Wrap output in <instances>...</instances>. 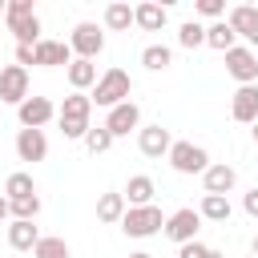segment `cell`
I'll return each instance as SVG.
<instances>
[{
    "instance_id": "cell-1",
    "label": "cell",
    "mask_w": 258,
    "mask_h": 258,
    "mask_svg": "<svg viewBox=\"0 0 258 258\" xmlns=\"http://www.w3.org/2000/svg\"><path fill=\"white\" fill-rule=\"evenodd\" d=\"M93 101L85 97V93H69L64 97V105L56 109V125H60V133L69 137V141H85V133L93 129Z\"/></svg>"
},
{
    "instance_id": "cell-2",
    "label": "cell",
    "mask_w": 258,
    "mask_h": 258,
    "mask_svg": "<svg viewBox=\"0 0 258 258\" xmlns=\"http://www.w3.org/2000/svg\"><path fill=\"white\" fill-rule=\"evenodd\" d=\"M129 93H133V81H129V73L125 69H105L101 77H97V85H93V105H101V109H113V105H121V101H129Z\"/></svg>"
},
{
    "instance_id": "cell-3",
    "label": "cell",
    "mask_w": 258,
    "mask_h": 258,
    "mask_svg": "<svg viewBox=\"0 0 258 258\" xmlns=\"http://www.w3.org/2000/svg\"><path fill=\"white\" fill-rule=\"evenodd\" d=\"M129 238H153V234H161V226H165V214L157 210V206H129L125 214H121V222H117Z\"/></svg>"
},
{
    "instance_id": "cell-4",
    "label": "cell",
    "mask_w": 258,
    "mask_h": 258,
    "mask_svg": "<svg viewBox=\"0 0 258 258\" xmlns=\"http://www.w3.org/2000/svg\"><path fill=\"white\" fill-rule=\"evenodd\" d=\"M69 48H73V56H81V60H97V56L105 52V28L93 24V20L73 24V32H69Z\"/></svg>"
},
{
    "instance_id": "cell-5",
    "label": "cell",
    "mask_w": 258,
    "mask_h": 258,
    "mask_svg": "<svg viewBox=\"0 0 258 258\" xmlns=\"http://www.w3.org/2000/svg\"><path fill=\"white\" fill-rule=\"evenodd\" d=\"M165 157H169L173 173H185V177H194V173H202V169L210 165V153H206L202 145H194V141H173Z\"/></svg>"
},
{
    "instance_id": "cell-6",
    "label": "cell",
    "mask_w": 258,
    "mask_h": 258,
    "mask_svg": "<svg viewBox=\"0 0 258 258\" xmlns=\"http://www.w3.org/2000/svg\"><path fill=\"white\" fill-rule=\"evenodd\" d=\"M226 56V73L238 81V85H258V52L250 44H234L222 52Z\"/></svg>"
},
{
    "instance_id": "cell-7",
    "label": "cell",
    "mask_w": 258,
    "mask_h": 258,
    "mask_svg": "<svg viewBox=\"0 0 258 258\" xmlns=\"http://www.w3.org/2000/svg\"><path fill=\"white\" fill-rule=\"evenodd\" d=\"M198 230H202V214L194 210V206H181V210H173L169 218H165V226H161V234L169 238V242H194L198 238Z\"/></svg>"
},
{
    "instance_id": "cell-8",
    "label": "cell",
    "mask_w": 258,
    "mask_h": 258,
    "mask_svg": "<svg viewBox=\"0 0 258 258\" xmlns=\"http://www.w3.org/2000/svg\"><path fill=\"white\" fill-rule=\"evenodd\" d=\"M226 24L234 28V36H242L254 52H258V4H234L226 12Z\"/></svg>"
},
{
    "instance_id": "cell-9",
    "label": "cell",
    "mask_w": 258,
    "mask_h": 258,
    "mask_svg": "<svg viewBox=\"0 0 258 258\" xmlns=\"http://www.w3.org/2000/svg\"><path fill=\"white\" fill-rule=\"evenodd\" d=\"M16 117H20V129H44L56 117V105L48 97H24L16 105Z\"/></svg>"
},
{
    "instance_id": "cell-10",
    "label": "cell",
    "mask_w": 258,
    "mask_h": 258,
    "mask_svg": "<svg viewBox=\"0 0 258 258\" xmlns=\"http://www.w3.org/2000/svg\"><path fill=\"white\" fill-rule=\"evenodd\" d=\"M24 97H28V69L0 64V101L4 105H20Z\"/></svg>"
},
{
    "instance_id": "cell-11",
    "label": "cell",
    "mask_w": 258,
    "mask_h": 258,
    "mask_svg": "<svg viewBox=\"0 0 258 258\" xmlns=\"http://www.w3.org/2000/svg\"><path fill=\"white\" fill-rule=\"evenodd\" d=\"M105 129L113 133V141H117V137H129L133 129H141V109H137L133 101L113 105V109H109V117H105Z\"/></svg>"
},
{
    "instance_id": "cell-12",
    "label": "cell",
    "mask_w": 258,
    "mask_h": 258,
    "mask_svg": "<svg viewBox=\"0 0 258 258\" xmlns=\"http://www.w3.org/2000/svg\"><path fill=\"white\" fill-rule=\"evenodd\" d=\"M32 56H36L40 69H64V64L73 60V48H69V40H48V36H40V40L32 44Z\"/></svg>"
},
{
    "instance_id": "cell-13",
    "label": "cell",
    "mask_w": 258,
    "mask_h": 258,
    "mask_svg": "<svg viewBox=\"0 0 258 258\" xmlns=\"http://www.w3.org/2000/svg\"><path fill=\"white\" fill-rule=\"evenodd\" d=\"M230 117L238 125H254L258 121V85H238V93L230 97Z\"/></svg>"
},
{
    "instance_id": "cell-14",
    "label": "cell",
    "mask_w": 258,
    "mask_h": 258,
    "mask_svg": "<svg viewBox=\"0 0 258 258\" xmlns=\"http://www.w3.org/2000/svg\"><path fill=\"white\" fill-rule=\"evenodd\" d=\"M4 24L16 36V44H36L40 40V16L36 12H4Z\"/></svg>"
},
{
    "instance_id": "cell-15",
    "label": "cell",
    "mask_w": 258,
    "mask_h": 258,
    "mask_svg": "<svg viewBox=\"0 0 258 258\" xmlns=\"http://www.w3.org/2000/svg\"><path fill=\"white\" fill-rule=\"evenodd\" d=\"M202 185H206V194H230L238 185V169L226 165V161H210L202 169Z\"/></svg>"
},
{
    "instance_id": "cell-16",
    "label": "cell",
    "mask_w": 258,
    "mask_h": 258,
    "mask_svg": "<svg viewBox=\"0 0 258 258\" xmlns=\"http://www.w3.org/2000/svg\"><path fill=\"white\" fill-rule=\"evenodd\" d=\"M169 145H173L169 129H161V125H141V129H137V149H141L145 157H165Z\"/></svg>"
},
{
    "instance_id": "cell-17",
    "label": "cell",
    "mask_w": 258,
    "mask_h": 258,
    "mask_svg": "<svg viewBox=\"0 0 258 258\" xmlns=\"http://www.w3.org/2000/svg\"><path fill=\"white\" fill-rule=\"evenodd\" d=\"M16 157H20V161H44V157H48V137H44V129H20V133H16Z\"/></svg>"
},
{
    "instance_id": "cell-18",
    "label": "cell",
    "mask_w": 258,
    "mask_h": 258,
    "mask_svg": "<svg viewBox=\"0 0 258 258\" xmlns=\"http://www.w3.org/2000/svg\"><path fill=\"white\" fill-rule=\"evenodd\" d=\"M125 206H153V198H157V185H153V177L149 173H133L129 181H125Z\"/></svg>"
},
{
    "instance_id": "cell-19",
    "label": "cell",
    "mask_w": 258,
    "mask_h": 258,
    "mask_svg": "<svg viewBox=\"0 0 258 258\" xmlns=\"http://www.w3.org/2000/svg\"><path fill=\"white\" fill-rule=\"evenodd\" d=\"M198 214H202V222H218V226H226V222H230V214H234L230 194H202Z\"/></svg>"
},
{
    "instance_id": "cell-20",
    "label": "cell",
    "mask_w": 258,
    "mask_h": 258,
    "mask_svg": "<svg viewBox=\"0 0 258 258\" xmlns=\"http://www.w3.org/2000/svg\"><path fill=\"white\" fill-rule=\"evenodd\" d=\"M165 8L161 4H153V0H141V4H133V24L141 28V32H161L165 28Z\"/></svg>"
},
{
    "instance_id": "cell-21",
    "label": "cell",
    "mask_w": 258,
    "mask_h": 258,
    "mask_svg": "<svg viewBox=\"0 0 258 258\" xmlns=\"http://www.w3.org/2000/svg\"><path fill=\"white\" fill-rule=\"evenodd\" d=\"M64 77H69L73 93H85V89H93V85H97V64H93V60H81V56H73V60L64 64Z\"/></svg>"
},
{
    "instance_id": "cell-22",
    "label": "cell",
    "mask_w": 258,
    "mask_h": 258,
    "mask_svg": "<svg viewBox=\"0 0 258 258\" xmlns=\"http://www.w3.org/2000/svg\"><path fill=\"white\" fill-rule=\"evenodd\" d=\"M36 242H40L36 222H24V218H12V222H8V246H12V250H32Z\"/></svg>"
},
{
    "instance_id": "cell-23",
    "label": "cell",
    "mask_w": 258,
    "mask_h": 258,
    "mask_svg": "<svg viewBox=\"0 0 258 258\" xmlns=\"http://www.w3.org/2000/svg\"><path fill=\"white\" fill-rule=\"evenodd\" d=\"M129 206H125V194L121 189H109V194H101L97 198V222H121V214H125Z\"/></svg>"
},
{
    "instance_id": "cell-24",
    "label": "cell",
    "mask_w": 258,
    "mask_h": 258,
    "mask_svg": "<svg viewBox=\"0 0 258 258\" xmlns=\"http://www.w3.org/2000/svg\"><path fill=\"white\" fill-rule=\"evenodd\" d=\"M206 44H210L214 52H226V48H234V44H238V36H234V28L226 24V16L206 24Z\"/></svg>"
},
{
    "instance_id": "cell-25",
    "label": "cell",
    "mask_w": 258,
    "mask_h": 258,
    "mask_svg": "<svg viewBox=\"0 0 258 258\" xmlns=\"http://www.w3.org/2000/svg\"><path fill=\"white\" fill-rule=\"evenodd\" d=\"M105 28H109V32H129V28H133V8H129V0H113V4L105 8Z\"/></svg>"
},
{
    "instance_id": "cell-26",
    "label": "cell",
    "mask_w": 258,
    "mask_h": 258,
    "mask_svg": "<svg viewBox=\"0 0 258 258\" xmlns=\"http://www.w3.org/2000/svg\"><path fill=\"white\" fill-rule=\"evenodd\" d=\"M141 64H145L149 73H165V69L173 64V48H169V44H145V48H141Z\"/></svg>"
},
{
    "instance_id": "cell-27",
    "label": "cell",
    "mask_w": 258,
    "mask_h": 258,
    "mask_svg": "<svg viewBox=\"0 0 258 258\" xmlns=\"http://www.w3.org/2000/svg\"><path fill=\"white\" fill-rule=\"evenodd\" d=\"M32 258H73L69 242L56 238V234H40V242L32 246Z\"/></svg>"
},
{
    "instance_id": "cell-28",
    "label": "cell",
    "mask_w": 258,
    "mask_h": 258,
    "mask_svg": "<svg viewBox=\"0 0 258 258\" xmlns=\"http://www.w3.org/2000/svg\"><path fill=\"white\" fill-rule=\"evenodd\" d=\"M28 194H36V181H32V173H24V169L8 173V181H4V198L12 202V198H28Z\"/></svg>"
},
{
    "instance_id": "cell-29",
    "label": "cell",
    "mask_w": 258,
    "mask_h": 258,
    "mask_svg": "<svg viewBox=\"0 0 258 258\" xmlns=\"http://www.w3.org/2000/svg\"><path fill=\"white\" fill-rule=\"evenodd\" d=\"M177 44H181V48H202V44H206V24L185 20V24L177 28Z\"/></svg>"
},
{
    "instance_id": "cell-30",
    "label": "cell",
    "mask_w": 258,
    "mask_h": 258,
    "mask_svg": "<svg viewBox=\"0 0 258 258\" xmlns=\"http://www.w3.org/2000/svg\"><path fill=\"white\" fill-rule=\"evenodd\" d=\"M8 210H12V218L36 222V214H40V198H36V194H28V198H12V202H8Z\"/></svg>"
},
{
    "instance_id": "cell-31",
    "label": "cell",
    "mask_w": 258,
    "mask_h": 258,
    "mask_svg": "<svg viewBox=\"0 0 258 258\" xmlns=\"http://www.w3.org/2000/svg\"><path fill=\"white\" fill-rule=\"evenodd\" d=\"M85 149H89V153H105V149H113V133H109L105 125L89 129V133H85Z\"/></svg>"
},
{
    "instance_id": "cell-32",
    "label": "cell",
    "mask_w": 258,
    "mask_h": 258,
    "mask_svg": "<svg viewBox=\"0 0 258 258\" xmlns=\"http://www.w3.org/2000/svg\"><path fill=\"white\" fill-rule=\"evenodd\" d=\"M177 258H226V254L194 238V242H181V246H177Z\"/></svg>"
},
{
    "instance_id": "cell-33",
    "label": "cell",
    "mask_w": 258,
    "mask_h": 258,
    "mask_svg": "<svg viewBox=\"0 0 258 258\" xmlns=\"http://www.w3.org/2000/svg\"><path fill=\"white\" fill-rule=\"evenodd\" d=\"M194 12L210 16V20H222L226 16V0H194Z\"/></svg>"
},
{
    "instance_id": "cell-34",
    "label": "cell",
    "mask_w": 258,
    "mask_h": 258,
    "mask_svg": "<svg viewBox=\"0 0 258 258\" xmlns=\"http://www.w3.org/2000/svg\"><path fill=\"white\" fill-rule=\"evenodd\" d=\"M16 64H20V69L36 64V56H32V44H16Z\"/></svg>"
},
{
    "instance_id": "cell-35",
    "label": "cell",
    "mask_w": 258,
    "mask_h": 258,
    "mask_svg": "<svg viewBox=\"0 0 258 258\" xmlns=\"http://www.w3.org/2000/svg\"><path fill=\"white\" fill-rule=\"evenodd\" d=\"M242 210H246L250 218H258V185H254V189H250V194L242 198Z\"/></svg>"
},
{
    "instance_id": "cell-36",
    "label": "cell",
    "mask_w": 258,
    "mask_h": 258,
    "mask_svg": "<svg viewBox=\"0 0 258 258\" xmlns=\"http://www.w3.org/2000/svg\"><path fill=\"white\" fill-rule=\"evenodd\" d=\"M4 12H36V0H8Z\"/></svg>"
},
{
    "instance_id": "cell-37",
    "label": "cell",
    "mask_w": 258,
    "mask_h": 258,
    "mask_svg": "<svg viewBox=\"0 0 258 258\" xmlns=\"http://www.w3.org/2000/svg\"><path fill=\"white\" fill-rule=\"evenodd\" d=\"M0 222H12V210H8V198L0 194Z\"/></svg>"
},
{
    "instance_id": "cell-38",
    "label": "cell",
    "mask_w": 258,
    "mask_h": 258,
    "mask_svg": "<svg viewBox=\"0 0 258 258\" xmlns=\"http://www.w3.org/2000/svg\"><path fill=\"white\" fill-rule=\"evenodd\" d=\"M153 4H161V8L169 12V8H173V4H181V0H153Z\"/></svg>"
},
{
    "instance_id": "cell-39",
    "label": "cell",
    "mask_w": 258,
    "mask_h": 258,
    "mask_svg": "<svg viewBox=\"0 0 258 258\" xmlns=\"http://www.w3.org/2000/svg\"><path fill=\"white\" fill-rule=\"evenodd\" d=\"M129 258H153V254H149V250H133Z\"/></svg>"
},
{
    "instance_id": "cell-40",
    "label": "cell",
    "mask_w": 258,
    "mask_h": 258,
    "mask_svg": "<svg viewBox=\"0 0 258 258\" xmlns=\"http://www.w3.org/2000/svg\"><path fill=\"white\" fill-rule=\"evenodd\" d=\"M250 254H254V258H258V234H254V246H250Z\"/></svg>"
},
{
    "instance_id": "cell-41",
    "label": "cell",
    "mask_w": 258,
    "mask_h": 258,
    "mask_svg": "<svg viewBox=\"0 0 258 258\" xmlns=\"http://www.w3.org/2000/svg\"><path fill=\"white\" fill-rule=\"evenodd\" d=\"M250 129H254V145H258V121H254V125H250Z\"/></svg>"
},
{
    "instance_id": "cell-42",
    "label": "cell",
    "mask_w": 258,
    "mask_h": 258,
    "mask_svg": "<svg viewBox=\"0 0 258 258\" xmlns=\"http://www.w3.org/2000/svg\"><path fill=\"white\" fill-rule=\"evenodd\" d=\"M4 8H8V0H0V16H4Z\"/></svg>"
},
{
    "instance_id": "cell-43",
    "label": "cell",
    "mask_w": 258,
    "mask_h": 258,
    "mask_svg": "<svg viewBox=\"0 0 258 258\" xmlns=\"http://www.w3.org/2000/svg\"><path fill=\"white\" fill-rule=\"evenodd\" d=\"M238 4H258V0H238Z\"/></svg>"
},
{
    "instance_id": "cell-44",
    "label": "cell",
    "mask_w": 258,
    "mask_h": 258,
    "mask_svg": "<svg viewBox=\"0 0 258 258\" xmlns=\"http://www.w3.org/2000/svg\"><path fill=\"white\" fill-rule=\"evenodd\" d=\"M246 258H254V254H246Z\"/></svg>"
}]
</instances>
